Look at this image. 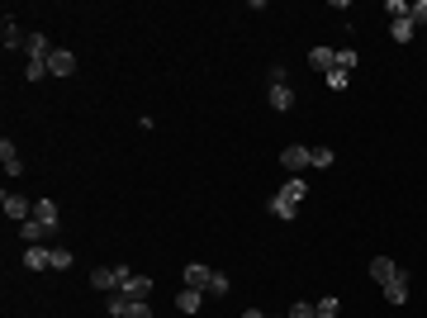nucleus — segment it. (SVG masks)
I'll return each mask as SVG.
<instances>
[{"mask_svg": "<svg viewBox=\"0 0 427 318\" xmlns=\"http://www.w3.org/2000/svg\"><path fill=\"white\" fill-rule=\"evenodd\" d=\"M304 195H309V186H304V176H290V181H285L280 191L271 195V205H266V209L275 214V219H285V223H290L295 214H300V200H304Z\"/></svg>", "mask_w": 427, "mask_h": 318, "instance_id": "nucleus-1", "label": "nucleus"}, {"mask_svg": "<svg viewBox=\"0 0 427 318\" xmlns=\"http://www.w3.org/2000/svg\"><path fill=\"white\" fill-rule=\"evenodd\" d=\"M280 166H285L290 176H304L309 166H314V147H304V143H290V147L280 152Z\"/></svg>", "mask_w": 427, "mask_h": 318, "instance_id": "nucleus-2", "label": "nucleus"}, {"mask_svg": "<svg viewBox=\"0 0 427 318\" xmlns=\"http://www.w3.org/2000/svg\"><path fill=\"white\" fill-rule=\"evenodd\" d=\"M0 209H5V219H15V223H24V219H33V200H24V195H0Z\"/></svg>", "mask_w": 427, "mask_h": 318, "instance_id": "nucleus-3", "label": "nucleus"}, {"mask_svg": "<svg viewBox=\"0 0 427 318\" xmlns=\"http://www.w3.org/2000/svg\"><path fill=\"white\" fill-rule=\"evenodd\" d=\"M72 72H76V52H67V48L47 52V76H72Z\"/></svg>", "mask_w": 427, "mask_h": 318, "instance_id": "nucleus-4", "label": "nucleus"}, {"mask_svg": "<svg viewBox=\"0 0 427 318\" xmlns=\"http://www.w3.org/2000/svg\"><path fill=\"white\" fill-rule=\"evenodd\" d=\"M119 295H124L128 304H138V300H147V295H152V276H128L124 285H119Z\"/></svg>", "mask_w": 427, "mask_h": 318, "instance_id": "nucleus-5", "label": "nucleus"}, {"mask_svg": "<svg viewBox=\"0 0 427 318\" xmlns=\"http://www.w3.org/2000/svg\"><path fill=\"white\" fill-rule=\"evenodd\" d=\"M271 110H275V114H290V110H295V91H290L285 81H271Z\"/></svg>", "mask_w": 427, "mask_h": 318, "instance_id": "nucleus-6", "label": "nucleus"}, {"mask_svg": "<svg viewBox=\"0 0 427 318\" xmlns=\"http://www.w3.org/2000/svg\"><path fill=\"white\" fill-rule=\"evenodd\" d=\"M181 280H186L190 290H209V280H214V271H209V266H200V261H190V266L181 271Z\"/></svg>", "mask_w": 427, "mask_h": 318, "instance_id": "nucleus-7", "label": "nucleus"}, {"mask_svg": "<svg viewBox=\"0 0 427 318\" xmlns=\"http://www.w3.org/2000/svg\"><path fill=\"white\" fill-rule=\"evenodd\" d=\"M0 43H5V48L15 52V48H24V43H29V33H24V29L15 24V19L5 15V24H0Z\"/></svg>", "mask_w": 427, "mask_h": 318, "instance_id": "nucleus-8", "label": "nucleus"}, {"mask_svg": "<svg viewBox=\"0 0 427 318\" xmlns=\"http://www.w3.org/2000/svg\"><path fill=\"white\" fill-rule=\"evenodd\" d=\"M385 300H389V304L409 300V271H394V280H385Z\"/></svg>", "mask_w": 427, "mask_h": 318, "instance_id": "nucleus-9", "label": "nucleus"}, {"mask_svg": "<svg viewBox=\"0 0 427 318\" xmlns=\"http://www.w3.org/2000/svg\"><path fill=\"white\" fill-rule=\"evenodd\" d=\"M33 219H38V223H43V228H47V233H52L62 214H57V205H52V200H33Z\"/></svg>", "mask_w": 427, "mask_h": 318, "instance_id": "nucleus-10", "label": "nucleus"}, {"mask_svg": "<svg viewBox=\"0 0 427 318\" xmlns=\"http://www.w3.org/2000/svg\"><path fill=\"white\" fill-rule=\"evenodd\" d=\"M86 280H91L95 290H119V271H114V266H95Z\"/></svg>", "mask_w": 427, "mask_h": 318, "instance_id": "nucleus-11", "label": "nucleus"}, {"mask_svg": "<svg viewBox=\"0 0 427 318\" xmlns=\"http://www.w3.org/2000/svg\"><path fill=\"white\" fill-rule=\"evenodd\" d=\"M24 52H29V62H47V52H52V48H47V33L33 29V33H29V43H24Z\"/></svg>", "mask_w": 427, "mask_h": 318, "instance_id": "nucleus-12", "label": "nucleus"}, {"mask_svg": "<svg viewBox=\"0 0 427 318\" xmlns=\"http://www.w3.org/2000/svg\"><path fill=\"white\" fill-rule=\"evenodd\" d=\"M200 304H205V290H181V295H176V309H181V314H200Z\"/></svg>", "mask_w": 427, "mask_h": 318, "instance_id": "nucleus-13", "label": "nucleus"}, {"mask_svg": "<svg viewBox=\"0 0 427 318\" xmlns=\"http://www.w3.org/2000/svg\"><path fill=\"white\" fill-rule=\"evenodd\" d=\"M24 266L29 271H52V247H29V252H24Z\"/></svg>", "mask_w": 427, "mask_h": 318, "instance_id": "nucleus-14", "label": "nucleus"}, {"mask_svg": "<svg viewBox=\"0 0 427 318\" xmlns=\"http://www.w3.org/2000/svg\"><path fill=\"white\" fill-rule=\"evenodd\" d=\"M309 62H314V72L328 76L332 67H337V48H314V52H309Z\"/></svg>", "mask_w": 427, "mask_h": 318, "instance_id": "nucleus-15", "label": "nucleus"}, {"mask_svg": "<svg viewBox=\"0 0 427 318\" xmlns=\"http://www.w3.org/2000/svg\"><path fill=\"white\" fill-rule=\"evenodd\" d=\"M19 238H24V242H33V247H43L47 228H43V223H38V219H24V223H19Z\"/></svg>", "mask_w": 427, "mask_h": 318, "instance_id": "nucleus-16", "label": "nucleus"}, {"mask_svg": "<svg viewBox=\"0 0 427 318\" xmlns=\"http://www.w3.org/2000/svg\"><path fill=\"white\" fill-rule=\"evenodd\" d=\"M0 161H5V171H10V176H19V171H24V166H19V147L10 143V138L0 143Z\"/></svg>", "mask_w": 427, "mask_h": 318, "instance_id": "nucleus-17", "label": "nucleus"}, {"mask_svg": "<svg viewBox=\"0 0 427 318\" xmlns=\"http://www.w3.org/2000/svg\"><path fill=\"white\" fill-rule=\"evenodd\" d=\"M394 261H389V256H375V261H370V276H375V280H380V285H385V280H394Z\"/></svg>", "mask_w": 427, "mask_h": 318, "instance_id": "nucleus-18", "label": "nucleus"}, {"mask_svg": "<svg viewBox=\"0 0 427 318\" xmlns=\"http://www.w3.org/2000/svg\"><path fill=\"white\" fill-rule=\"evenodd\" d=\"M389 38H394V43H409L413 38V19H389Z\"/></svg>", "mask_w": 427, "mask_h": 318, "instance_id": "nucleus-19", "label": "nucleus"}, {"mask_svg": "<svg viewBox=\"0 0 427 318\" xmlns=\"http://www.w3.org/2000/svg\"><path fill=\"white\" fill-rule=\"evenodd\" d=\"M228 290H233V280H228L223 271H214V280H209V290H205V295H214V300H223Z\"/></svg>", "mask_w": 427, "mask_h": 318, "instance_id": "nucleus-20", "label": "nucleus"}, {"mask_svg": "<svg viewBox=\"0 0 427 318\" xmlns=\"http://www.w3.org/2000/svg\"><path fill=\"white\" fill-rule=\"evenodd\" d=\"M356 62H361V52H351V48L337 52V72H347V76H351V72H356Z\"/></svg>", "mask_w": 427, "mask_h": 318, "instance_id": "nucleus-21", "label": "nucleus"}, {"mask_svg": "<svg viewBox=\"0 0 427 318\" xmlns=\"http://www.w3.org/2000/svg\"><path fill=\"white\" fill-rule=\"evenodd\" d=\"M332 161H337V152H332V147H314V171H328Z\"/></svg>", "mask_w": 427, "mask_h": 318, "instance_id": "nucleus-22", "label": "nucleus"}, {"mask_svg": "<svg viewBox=\"0 0 427 318\" xmlns=\"http://www.w3.org/2000/svg\"><path fill=\"white\" fill-rule=\"evenodd\" d=\"M72 261H76V256H72V247H52V271H67Z\"/></svg>", "mask_w": 427, "mask_h": 318, "instance_id": "nucleus-23", "label": "nucleus"}, {"mask_svg": "<svg viewBox=\"0 0 427 318\" xmlns=\"http://www.w3.org/2000/svg\"><path fill=\"white\" fill-rule=\"evenodd\" d=\"M337 309H342L337 295H323V300H318V318H337Z\"/></svg>", "mask_w": 427, "mask_h": 318, "instance_id": "nucleus-24", "label": "nucleus"}, {"mask_svg": "<svg viewBox=\"0 0 427 318\" xmlns=\"http://www.w3.org/2000/svg\"><path fill=\"white\" fill-rule=\"evenodd\" d=\"M124 318H152V309H147V300H138V304H124Z\"/></svg>", "mask_w": 427, "mask_h": 318, "instance_id": "nucleus-25", "label": "nucleus"}, {"mask_svg": "<svg viewBox=\"0 0 427 318\" xmlns=\"http://www.w3.org/2000/svg\"><path fill=\"white\" fill-rule=\"evenodd\" d=\"M47 76V62H24V81H43Z\"/></svg>", "mask_w": 427, "mask_h": 318, "instance_id": "nucleus-26", "label": "nucleus"}, {"mask_svg": "<svg viewBox=\"0 0 427 318\" xmlns=\"http://www.w3.org/2000/svg\"><path fill=\"white\" fill-rule=\"evenodd\" d=\"M323 81H328V91H347V72H337V67H332Z\"/></svg>", "mask_w": 427, "mask_h": 318, "instance_id": "nucleus-27", "label": "nucleus"}, {"mask_svg": "<svg viewBox=\"0 0 427 318\" xmlns=\"http://www.w3.org/2000/svg\"><path fill=\"white\" fill-rule=\"evenodd\" d=\"M409 19H413V29H418V24H427V0H413Z\"/></svg>", "mask_w": 427, "mask_h": 318, "instance_id": "nucleus-28", "label": "nucleus"}, {"mask_svg": "<svg viewBox=\"0 0 427 318\" xmlns=\"http://www.w3.org/2000/svg\"><path fill=\"white\" fill-rule=\"evenodd\" d=\"M285 318H318V304H295Z\"/></svg>", "mask_w": 427, "mask_h": 318, "instance_id": "nucleus-29", "label": "nucleus"}, {"mask_svg": "<svg viewBox=\"0 0 427 318\" xmlns=\"http://www.w3.org/2000/svg\"><path fill=\"white\" fill-rule=\"evenodd\" d=\"M409 10H413L409 0H389V19H409Z\"/></svg>", "mask_w": 427, "mask_h": 318, "instance_id": "nucleus-30", "label": "nucleus"}, {"mask_svg": "<svg viewBox=\"0 0 427 318\" xmlns=\"http://www.w3.org/2000/svg\"><path fill=\"white\" fill-rule=\"evenodd\" d=\"M124 304H128V300H124V295H119V290H114V295H110V304H105V309H110L114 318H124Z\"/></svg>", "mask_w": 427, "mask_h": 318, "instance_id": "nucleus-31", "label": "nucleus"}, {"mask_svg": "<svg viewBox=\"0 0 427 318\" xmlns=\"http://www.w3.org/2000/svg\"><path fill=\"white\" fill-rule=\"evenodd\" d=\"M242 318H266V314H261V309H247V314H242Z\"/></svg>", "mask_w": 427, "mask_h": 318, "instance_id": "nucleus-32", "label": "nucleus"}]
</instances>
